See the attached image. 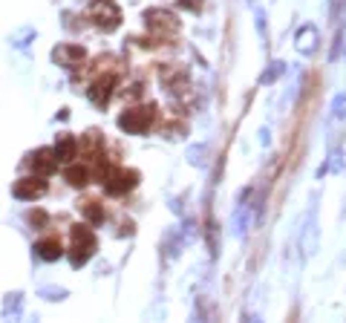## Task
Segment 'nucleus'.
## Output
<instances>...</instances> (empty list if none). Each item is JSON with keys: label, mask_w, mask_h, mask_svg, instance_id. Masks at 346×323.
<instances>
[{"label": "nucleus", "mask_w": 346, "mask_h": 323, "mask_svg": "<svg viewBox=\"0 0 346 323\" xmlns=\"http://www.w3.org/2000/svg\"><path fill=\"white\" fill-rule=\"evenodd\" d=\"M110 87H113V78L95 81V84H92V90H90V98H92L95 104H104L107 98H110Z\"/></svg>", "instance_id": "obj_3"}, {"label": "nucleus", "mask_w": 346, "mask_h": 323, "mask_svg": "<svg viewBox=\"0 0 346 323\" xmlns=\"http://www.w3.org/2000/svg\"><path fill=\"white\" fill-rule=\"evenodd\" d=\"M46 188H44V182H38V185H18V191L15 194L18 196H41Z\"/></svg>", "instance_id": "obj_5"}, {"label": "nucleus", "mask_w": 346, "mask_h": 323, "mask_svg": "<svg viewBox=\"0 0 346 323\" xmlns=\"http://www.w3.org/2000/svg\"><path fill=\"white\" fill-rule=\"evenodd\" d=\"M67 179L72 185H87V171H84V168H72V171L67 173Z\"/></svg>", "instance_id": "obj_6"}, {"label": "nucleus", "mask_w": 346, "mask_h": 323, "mask_svg": "<svg viewBox=\"0 0 346 323\" xmlns=\"http://www.w3.org/2000/svg\"><path fill=\"white\" fill-rule=\"evenodd\" d=\"M147 23L153 29H176V18H170L167 12H147Z\"/></svg>", "instance_id": "obj_2"}, {"label": "nucleus", "mask_w": 346, "mask_h": 323, "mask_svg": "<svg viewBox=\"0 0 346 323\" xmlns=\"http://www.w3.org/2000/svg\"><path fill=\"white\" fill-rule=\"evenodd\" d=\"M182 6H188V9H199L202 6V0H179Z\"/></svg>", "instance_id": "obj_7"}, {"label": "nucleus", "mask_w": 346, "mask_h": 323, "mask_svg": "<svg viewBox=\"0 0 346 323\" xmlns=\"http://www.w3.org/2000/svg\"><path fill=\"white\" fill-rule=\"evenodd\" d=\"M153 107H138V110H130L118 118V124L124 127L127 133H144L150 124H153Z\"/></svg>", "instance_id": "obj_1"}, {"label": "nucleus", "mask_w": 346, "mask_h": 323, "mask_svg": "<svg viewBox=\"0 0 346 323\" xmlns=\"http://www.w3.org/2000/svg\"><path fill=\"white\" fill-rule=\"evenodd\" d=\"M38 251H41L44 260H55V257H61V242L58 240H44L41 245H38Z\"/></svg>", "instance_id": "obj_4"}]
</instances>
